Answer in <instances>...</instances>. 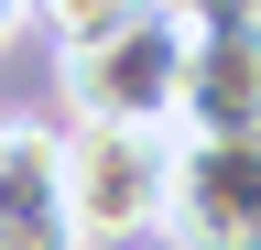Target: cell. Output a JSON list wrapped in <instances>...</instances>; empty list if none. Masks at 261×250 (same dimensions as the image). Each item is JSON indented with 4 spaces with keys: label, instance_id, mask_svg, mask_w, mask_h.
<instances>
[{
    "label": "cell",
    "instance_id": "cell-3",
    "mask_svg": "<svg viewBox=\"0 0 261 250\" xmlns=\"http://www.w3.org/2000/svg\"><path fill=\"white\" fill-rule=\"evenodd\" d=\"M174 250H261V131L196 142L174 131V174H163V217Z\"/></svg>",
    "mask_w": 261,
    "mask_h": 250
},
{
    "label": "cell",
    "instance_id": "cell-2",
    "mask_svg": "<svg viewBox=\"0 0 261 250\" xmlns=\"http://www.w3.org/2000/svg\"><path fill=\"white\" fill-rule=\"evenodd\" d=\"M174 131H130V120H76L65 131V217L76 239H142L163 217Z\"/></svg>",
    "mask_w": 261,
    "mask_h": 250
},
{
    "label": "cell",
    "instance_id": "cell-6",
    "mask_svg": "<svg viewBox=\"0 0 261 250\" xmlns=\"http://www.w3.org/2000/svg\"><path fill=\"white\" fill-rule=\"evenodd\" d=\"M22 11H44V22H55L65 44H87V33H109V22L130 11V0H22Z\"/></svg>",
    "mask_w": 261,
    "mask_h": 250
},
{
    "label": "cell",
    "instance_id": "cell-4",
    "mask_svg": "<svg viewBox=\"0 0 261 250\" xmlns=\"http://www.w3.org/2000/svg\"><path fill=\"white\" fill-rule=\"evenodd\" d=\"M174 120H185L196 142H240V131H261V11H196Z\"/></svg>",
    "mask_w": 261,
    "mask_h": 250
},
{
    "label": "cell",
    "instance_id": "cell-1",
    "mask_svg": "<svg viewBox=\"0 0 261 250\" xmlns=\"http://www.w3.org/2000/svg\"><path fill=\"white\" fill-rule=\"evenodd\" d=\"M185 44H196V0H130L109 33L65 44V98H76V120H130V131H174Z\"/></svg>",
    "mask_w": 261,
    "mask_h": 250
},
{
    "label": "cell",
    "instance_id": "cell-5",
    "mask_svg": "<svg viewBox=\"0 0 261 250\" xmlns=\"http://www.w3.org/2000/svg\"><path fill=\"white\" fill-rule=\"evenodd\" d=\"M0 250H87L65 217V131L0 120Z\"/></svg>",
    "mask_w": 261,
    "mask_h": 250
},
{
    "label": "cell",
    "instance_id": "cell-7",
    "mask_svg": "<svg viewBox=\"0 0 261 250\" xmlns=\"http://www.w3.org/2000/svg\"><path fill=\"white\" fill-rule=\"evenodd\" d=\"M11 22H22V0H0V44H11Z\"/></svg>",
    "mask_w": 261,
    "mask_h": 250
}]
</instances>
